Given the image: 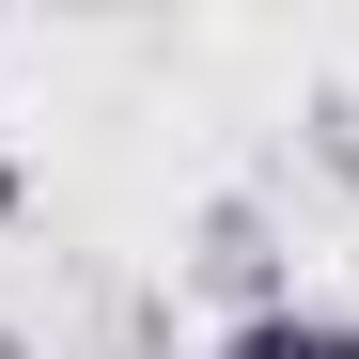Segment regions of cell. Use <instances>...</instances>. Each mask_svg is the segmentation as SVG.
Instances as JSON below:
<instances>
[{"instance_id": "obj_3", "label": "cell", "mask_w": 359, "mask_h": 359, "mask_svg": "<svg viewBox=\"0 0 359 359\" xmlns=\"http://www.w3.org/2000/svg\"><path fill=\"white\" fill-rule=\"evenodd\" d=\"M297 156H313V172H328V188L359 203V79H328L313 109H297Z\"/></svg>"}, {"instance_id": "obj_2", "label": "cell", "mask_w": 359, "mask_h": 359, "mask_svg": "<svg viewBox=\"0 0 359 359\" xmlns=\"http://www.w3.org/2000/svg\"><path fill=\"white\" fill-rule=\"evenodd\" d=\"M203 359H359V313H328V297H297V313H250V328H219Z\"/></svg>"}, {"instance_id": "obj_1", "label": "cell", "mask_w": 359, "mask_h": 359, "mask_svg": "<svg viewBox=\"0 0 359 359\" xmlns=\"http://www.w3.org/2000/svg\"><path fill=\"white\" fill-rule=\"evenodd\" d=\"M172 281H203L234 328H250V313H297V250H281V203H266V188H219V203L188 219V250H172Z\"/></svg>"}]
</instances>
